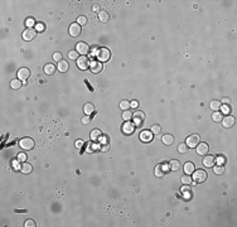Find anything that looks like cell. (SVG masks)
<instances>
[{
	"label": "cell",
	"instance_id": "45",
	"mask_svg": "<svg viewBox=\"0 0 237 227\" xmlns=\"http://www.w3.org/2000/svg\"><path fill=\"white\" fill-rule=\"evenodd\" d=\"M25 159H26V155H25L24 153L18 154V160H20V162H25Z\"/></svg>",
	"mask_w": 237,
	"mask_h": 227
},
{
	"label": "cell",
	"instance_id": "33",
	"mask_svg": "<svg viewBox=\"0 0 237 227\" xmlns=\"http://www.w3.org/2000/svg\"><path fill=\"white\" fill-rule=\"evenodd\" d=\"M150 131H151V134H153V135H159L160 132H162V127H160L159 125H153Z\"/></svg>",
	"mask_w": 237,
	"mask_h": 227
},
{
	"label": "cell",
	"instance_id": "19",
	"mask_svg": "<svg viewBox=\"0 0 237 227\" xmlns=\"http://www.w3.org/2000/svg\"><path fill=\"white\" fill-rule=\"evenodd\" d=\"M181 166H182L181 162L177 160V159H173V160L169 162V169L173 170V172H177V170H179V169H181Z\"/></svg>",
	"mask_w": 237,
	"mask_h": 227
},
{
	"label": "cell",
	"instance_id": "17",
	"mask_svg": "<svg viewBox=\"0 0 237 227\" xmlns=\"http://www.w3.org/2000/svg\"><path fill=\"white\" fill-rule=\"evenodd\" d=\"M95 105L93 104H91V102H89V104H86L85 105V107H83V112L86 114V115H89V116H91V115H93L95 114Z\"/></svg>",
	"mask_w": 237,
	"mask_h": 227
},
{
	"label": "cell",
	"instance_id": "24",
	"mask_svg": "<svg viewBox=\"0 0 237 227\" xmlns=\"http://www.w3.org/2000/svg\"><path fill=\"white\" fill-rule=\"evenodd\" d=\"M140 138H141V140H143V141H150V140L153 139V134H151V131L145 130V131L141 132Z\"/></svg>",
	"mask_w": 237,
	"mask_h": 227
},
{
	"label": "cell",
	"instance_id": "27",
	"mask_svg": "<svg viewBox=\"0 0 237 227\" xmlns=\"http://www.w3.org/2000/svg\"><path fill=\"white\" fill-rule=\"evenodd\" d=\"M22 79H19V78H17V79H13V81L10 82V87L13 90H19L22 87Z\"/></svg>",
	"mask_w": 237,
	"mask_h": 227
},
{
	"label": "cell",
	"instance_id": "22",
	"mask_svg": "<svg viewBox=\"0 0 237 227\" xmlns=\"http://www.w3.org/2000/svg\"><path fill=\"white\" fill-rule=\"evenodd\" d=\"M194 164L192 162H187L185 164H184V172H185V174H193V172H194Z\"/></svg>",
	"mask_w": 237,
	"mask_h": 227
},
{
	"label": "cell",
	"instance_id": "31",
	"mask_svg": "<svg viewBox=\"0 0 237 227\" xmlns=\"http://www.w3.org/2000/svg\"><path fill=\"white\" fill-rule=\"evenodd\" d=\"M213 168V172H215V174H218V175H221V174L224 173V166L223 165H217V166H212Z\"/></svg>",
	"mask_w": 237,
	"mask_h": 227
},
{
	"label": "cell",
	"instance_id": "7",
	"mask_svg": "<svg viewBox=\"0 0 237 227\" xmlns=\"http://www.w3.org/2000/svg\"><path fill=\"white\" fill-rule=\"evenodd\" d=\"M37 30L34 28H26L24 32H23V39L24 40H33L34 38L37 37Z\"/></svg>",
	"mask_w": 237,
	"mask_h": 227
},
{
	"label": "cell",
	"instance_id": "25",
	"mask_svg": "<svg viewBox=\"0 0 237 227\" xmlns=\"http://www.w3.org/2000/svg\"><path fill=\"white\" fill-rule=\"evenodd\" d=\"M209 107H211L213 111H220L221 107H222V104H221V101L215 100V101H212L211 104H209Z\"/></svg>",
	"mask_w": 237,
	"mask_h": 227
},
{
	"label": "cell",
	"instance_id": "43",
	"mask_svg": "<svg viewBox=\"0 0 237 227\" xmlns=\"http://www.w3.org/2000/svg\"><path fill=\"white\" fill-rule=\"evenodd\" d=\"M81 121H82V124H85V125H87V124H90V121H91V117L89 116V115H85L81 119Z\"/></svg>",
	"mask_w": 237,
	"mask_h": 227
},
{
	"label": "cell",
	"instance_id": "26",
	"mask_svg": "<svg viewBox=\"0 0 237 227\" xmlns=\"http://www.w3.org/2000/svg\"><path fill=\"white\" fill-rule=\"evenodd\" d=\"M223 119V112H220V111H215V114H212V120L215 123H221Z\"/></svg>",
	"mask_w": 237,
	"mask_h": 227
},
{
	"label": "cell",
	"instance_id": "39",
	"mask_svg": "<svg viewBox=\"0 0 237 227\" xmlns=\"http://www.w3.org/2000/svg\"><path fill=\"white\" fill-rule=\"evenodd\" d=\"M25 24H26V26H28V28H33V25L36 24V22H34L33 18H28V19L25 20Z\"/></svg>",
	"mask_w": 237,
	"mask_h": 227
},
{
	"label": "cell",
	"instance_id": "32",
	"mask_svg": "<svg viewBox=\"0 0 237 227\" xmlns=\"http://www.w3.org/2000/svg\"><path fill=\"white\" fill-rule=\"evenodd\" d=\"M120 109L122 110V111H126V110L130 109V102L128 100H122L120 102Z\"/></svg>",
	"mask_w": 237,
	"mask_h": 227
},
{
	"label": "cell",
	"instance_id": "49",
	"mask_svg": "<svg viewBox=\"0 0 237 227\" xmlns=\"http://www.w3.org/2000/svg\"><path fill=\"white\" fill-rule=\"evenodd\" d=\"M222 109V112H230L231 111V109L228 107V106H223V107H221Z\"/></svg>",
	"mask_w": 237,
	"mask_h": 227
},
{
	"label": "cell",
	"instance_id": "20",
	"mask_svg": "<svg viewBox=\"0 0 237 227\" xmlns=\"http://www.w3.org/2000/svg\"><path fill=\"white\" fill-rule=\"evenodd\" d=\"M68 68H70V63H68V61L62 59L61 62H58V71H59V72L64 73V72L68 71Z\"/></svg>",
	"mask_w": 237,
	"mask_h": 227
},
{
	"label": "cell",
	"instance_id": "50",
	"mask_svg": "<svg viewBox=\"0 0 237 227\" xmlns=\"http://www.w3.org/2000/svg\"><path fill=\"white\" fill-rule=\"evenodd\" d=\"M97 52H98V49H97L96 47H95V48L92 49V52H91V56H96V54H97Z\"/></svg>",
	"mask_w": 237,
	"mask_h": 227
},
{
	"label": "cell",
	"instance_id": "46",
	"mask_svg": "<svg viewBox=\"0 0 237 227\" xmlns=\"http://www.w3.org/2000/svg\"><path fill=\"white\" fill-rule=\"evenodd\" d=\"M137 106H139V102H137L136 100H134V101H131V102H130V107H132V109H136Z\"/></svg>",
	"mask_w": 237,
	"mask_h": 227
},
{
	"label": "cell",
	"instance_id": "35",
	"mask_svg": "<svg viewBox=\"0 0 237 227\" xmlns=\"http://www.w3.org/2000/svg\"><path fill=\"white\" fill-rule=\"evenodd\" d=\"M122 119H124L125 121H130L132 119V114L129 111V110H126V111H124V114H122Z\"/></svg>",
	"mask_w": 237,
	"mask_h": 227
},
{
	"label": "cell",
	"instance_id": "29",
	"mask_svg": "<svg viewBox=\"0 0 237 227\" xmlns=\"http://www.w3.org/2000/svg\"><path fill=\"white\" fill-rule=\"evenodd\" d=\"M182 183L184 185H189V184H193V178L189 175V174H185V175L182 177Z\"/></svg>",
	"mask_w": 237,
	"mask_h": 227
},
{
	"label": "cell",
	"instance_id": "23",
	"mask_svg": "<svg viewBox=\"0 0 237 227\" xmlns=\"http://www.w3.org/2000/svg\"><path fill=\"white\" fill-rule=\"evenodd\" d=\"M110 19V15L107 11H100L98 13V20H100L101 23H107Z\"/></svg>",
	"mask_w": 237,
	"mask_h": 227
},
{
	"label": "cell",
	"instance_id": "1",
	"mask_svg": "<svg viewBox=\"0 0 237 227\" xmlns=\"http://www.w3.org/2000/svg\"><path fill=\"white\" fill-rule=\"evenodd\" d=\"M19 146L23 150H32L36 146V143H34V140L32 138H23L19 140Z\"/></svg>",
	"mask_w": 237,
	"mask_h": 227
},
{
	"label": "cell",
	"instance_id": "16",
	"mask_svg": "<svg viewBox=\"0 0 237 227\" xmlns=\"http://www.w3.org/2000/svg\"><path fill=\"white\" fill-rule=\"evenodd\" d=\"M20 172L23 173V174H30L32 173V170H33V166H32V164H29V163H23V164L20 165Z\"/></svg>",
	"mask_w": 237,
	"mask_h": 227
},
{
	"label": "cell",
	"instance_id": "34",
	"mask_svg": "<svg viewBox=\"0 0 237 227\" xmlns=\"http://www.w3.org/2000/svg\"><path fill=\"white\" fill-rule=\"evenodd\" d=\"M187 150H188V146H187L185 143L179 144V146H178V151H179V153H181V154H185Z\"/></svg>",
	"mask_w": 237,
	"mask_h": 227
},
{
	"label": "cell",
	"instance_id": "15",
	"mask_svg": "<svg viewBox=\"0 0 237 227\" xmlns=\"http://www.w3.org/2000/svg\"><path fill=\"white\" fill-rule=\"evenodd\" d=\"M215 163H216V158L212 157V155H207V157H204V159H203V165L206 168H212V166H215Z\"/></svg>",
	"mask_w": 237,
	"mask_h": 227
},
{
	"label": "cell",
	"instance_id": "21",
	"mask_svg": "<svg viewBox=\"0 0 237 227\" xmlns=\"http://www.w3.org/2000/svg\"><path fill=\"white\" fill-rule=\"evenodd\" d=\"M56 71H57V67L53 63H47L44 66V73L47 75H54Z\"/></svg>",
	"mask_w": 237,
	"mask_h": 227
},
{
	"label": "cell",
	"instance_id": "5",
	"mask_svg": "<svg viewBox=\"0 0 237 227\" xmlns=\"http://www.w3.org/2000/svg\"><path fill=\"white\" fill-rule=\"evenodd\" d=\"M193 179L197 182V183H203V182H206V179H207V173L204 172V170H194L193 172Z\"/></svg>",
	"mask_w": 237,
	"mask_h": 227
},
{
	"label": "cell",
	"instance_id": "13",
	"mask_svg": "<svg viewBox=\"0 0 237 227\" xmlns=\"http://www.w3.org/2000/svg\"><path fill=\"white\" fill-rule=\"evenodd\" d=\"M70 34L71 37H78L81 34V25L78 23H73L70 25Z\"/></svg>",
	"mask_w": 237,
	"mask_h": 227
},
{
	"label": "cell",
	"instance_id": "37",
	"mask_svg": "<svg viewBox=\"0 0 237 227\" xmlns=\"http://www.w3.org/2000/svg\"><path fill=\"white\" fill-rule=\"evenodd\" d=\"M98 149L101 151H107L110 149V144L109 143H102L101 145H98Z\"/></svg>",
	"mask_w": 237,
	"mask_h": 227
},
{
	"label": "cell",
	"instance_id": "9",
	"mask_svg": "<svg viewBox=\"0 0 237 227\" xmlns=\"http://www.w3.org/2000/svg\"><path fill=\"white\" fill-rule=\"evenodd\" d=\"M132 120H134V124L135 125H143L144 120H145V114L143 111H136L132 114Z\"/></svg>",
	"mask_w": 237,
	"mask_h": 227
},
{
	"label": "cell",
	"instance_id": "6",
	"mask_svg": "<svg viewBox=\"0 0 237 227\" xmlns=\"http://www.w3.org/2000/svg\"><path fill=\"white\" fill-rule=\"evenodd\" d=\"M76 51H77L78 54H82V56H86L87 53L90 52V45L85 43V42H78L76 44Z\"/></svg>",
	"mask_w": 237,
	"mask_h": 227
},
{
	"label": "cell",
	"instance_id": "10",
	"mask_svg": "<svg viewBox=\"0 0 237 227\" xmlns=\"http://www.w3.org/2000/svg\"><path fill=\"white\" fill-rule=\"evenodd\" d=\"M196 149H197L198 155H206V154H208V151H209V145L207 143H199L196 146Z\"/></svg>",
	"mask_w": 237,
	"mask_h": 227
},
{
	"label": "cell",
	"instance_id": "38",
	"mask_svg": "<svg viewBox=\"0 0 237 227\" xmlns=\"http://www.w3.org/2000/svg\"><path fill=\"white\" fill-rule=\"evenodd\" d=\"M53 59H54L56 62H61V61L63 59V57H62V53H59V52H56L54 54H53Z\"/></svg>",
	"mask_w": 237,
	"mask_h": 227
},
{
	"label": "cell",
	"instance_id": "28",
	"mask_svg": "<svg viewBox=\"0 0 237 227\" xmlns=\"http://www.w3.org/2000/svg\"><path fill=\"white\" fill-rule=\"evenodd\" d=\"M164 174H165V168H164V165H162V164L156 165V168H155V175H156V177H163Z\"/></svg>",
	"mask_w": 237,
	"mask_h": 227
},
{
	"label": "cell",
	"instance_id": "44",
	"mask_svg": "<svg viewBox=\"0 0 237 227\" xmlns=\"http://www.w3.org/2000/svg\"><path fill=\"white\" fill-rule=\"evenodd\" d=\"M36 30H37L38 33H39V32H43V30H44V25H43V24H40V23H37V25H36Z\"/></svg>",
	"mask_w": 237,
	"mask_h": 227
},
{
	"label": "cell",
	"instance_id": "42",
	"mask_svg": "<svg viewBox=\"0 0 237 227\" xmlns=\"http://www.w3.org/2000/svg\"><path fill=\"white\" fill-rule=\"evenodd\" d=\"M25 227H36V222L33 221V219H26L25 223H24Z\"/></svg>",
	"mask_w": 237,
	"mask_h": 227
},
{
	"label": "cell",
	"instance_id": "8",
	"mask_svg": "<svg viewBox=\"0 0 237 227\" xmlns=\"http://www.w3.org/2000/svg\"><path fill=\"white\" fill-rule=\"evenodd\" d=\"M90 71L91 73H100V72L102 71V63L100 62V61H91L90 62Z\"/></svg>",
	"mask_w": 237,
	"mask_h": 227
},
{
	"label": "cell",
	"instance_id": "4",
	"mask_svg": "<svg viewBox=\"0 0 237 227\" xmlns=\"http://www.w3.org/2000/svg\"><path fill=\"white\" fill-rule=\"evenodd\" d=\"M77 67H78L81 71L89 70V68H90V59L87 58L86 56L78 57V59H77Z\"/></svg>",
	"mask_w": 237,
	"mask_h": 227
},
{
	"label": "cell",
	"instance_id": "48",
	"mask_svg": "<svg viewBox=\"0 0 237 227\" xmlns=\"http://www.w3.org/2000/svg\"><path fill=\"white\" fill-rule=\"evenodd\" d=\"M231 100H230V97H223L222 100H221V104H230Z\"/></svg>",
	"mask_w": 237,
	"mask_h": 227
},
{
	"label": "cell",
	"instance_id": "11",
	"mask_svg": "<svg viewBox=\"0 0 237 227\" xmlns=\"http://www.w3.org/2000/svg\"><path fill=\"white\" fill-rule=\"evenodd\" d=\"M235 117L232 116V115H227V116H223V119H222V125L224 127H227V129H230V127H232L235 125Z\"/></svg>",
	"mask_w": 237,
	"mask_h": 227
},
{
	"label": "cell",
	"instance_id": "12",
	"mask_svg": "<svg viewBox=\"0 0 237 227\" xmlns=\"http://www.w3.org/2000/svg\"><path fill=\"white\" fill-rule=\"evenodd\" d=\"M134 131H135V124L130 123V121H126L124 124V126H122V132H124L125 135H130V134H132Z\"/></svg>",
	"mask_w": 237,
	"mask_h": 227
},
{
	"label": "cell",
	"instance_id": "30",
	"mask_svg": "<svg viewBox=\"0 0 237 227\" xmlns=\"http://www.w3.org/2000/svg\"><path fill=\"white\" fill-rule=\"evenodd\" d=\"M100 138H101V131L98 130V129H95V130L91 131V139H92L93 141H97Z\"/></svg>",
	"mask_w": 237,
	"mask_h": 227
},
{
	"label": "cell",
	"instance_id": "41",
	"mask_svg": "<svg viewBox=\"0 0 237 227\" xmlns=\"http://www.w3.org/2000/svg\"><path fill=\"white\" fill-rule=\"evenodd\" d=\"M217 163H218V165H223L224 163H226V158H224L223 155H218V158H217Z\"/></svg>",
	"mask_w": 237,
	"mask_h": 227
},
{
	"label": "cell",
	"instance_id": "36",
	"mask_svg": "<svg viewBox=\"0 0 237 227\" xmlns=\"http://www.w3.org/2000/svg\"><path fill=\"white\" fill-rule=\"evenodd\" d=\"M68 58H70V59H78L77 51H70V52H68Z\"/></svg>",
	"mask_w": 237,
	"mask_h": 227
},
{
	"label": "cell",
	"instance_id": "14",
	"mask_svg": "<svg viewBox=\"0 0 237 227\" xmlns=\"http://www.w3.org/2000/svg\"><path fill=\"white\" fill-rule=\"evenodd\" d=\"M29 76H30L29 68L22 67V68H19V70H18V78L19 79H28Z\"/></svg>",
	"mask_w": 237,
	"mask_h": 227
},
{
	"label": "cell",
	"instance_id": "40",
	"mask_svg": "<svg viewBox=\"0 0 237 227\" xmlns=\"http://www.w3.org/2000/svg\"><path fill=\"white\" fill-rule=\"evenodd\" d=\"M77 23H78L79 25H85L86 23H87V18H86V17H83V15H82V17H78Z\"/></svg>",
	"mask_w": 237,
	"mask_h": 227
},
{
	"label": "cell",
	"instance_id": "18",
	"mask_svg": "<svg viewBox=\"0 0 237 227\" xmlns=\"http://www.w3.org/2000/svg\"><path fill=\"white\" fill-rule=\"evenodd\" d=\"M162 141H163V144H165V145L170 146L171 144H174V136L171 135V134H165V135H163Z\"/></svg>",
	"mask_w": 237,
	"mask_h": 227
},
{
	"label": "cell",
	"instance_id": "2",
	"mask_svg": "<svg viewBox=\"0 0 237 227\" xmlns=\"http://www.w3.org/2000/svg\"><path fill=\"white\" fill-rule=\"evenodd\" d=\"M97 61H100V62H107V61L110 59V57H111V52L109 51L107 48H100L97 52Z\"/></svg>",
	"mask_w": 237,
	"mask_h": 227
},
{
	"label": "cell",
	"instance_id": "3",
	"mask_svg": "<svg viewBox=\"0 0 237 227\" xmlns=\"http://www.w3.org/2000/svg\"><path fill=\"white\" fill-rule=\"evenodd\" d=\"M201 143V140H199V135L198 134H192V135H189L188 138H187L185 140V144H187V146H189V148H196L198 144Z\"/></svg>",
	"mask_w": 237,
	"mask_h": 227
},
{
	"label": "cell",
	"instance_id": "47",
	"mask_svg": "<svg viewBox=\"0 0 237 227\" xmlns=\"http://www.w3.org/2000/svg\"><path fill=\"white\" fill-rule=\"evenodd\" d=\"M82 145H83V141H82V140H76V143H75V146H76V148H82Z\"/></svg>",
	"mask_w": 237,
	"mask_h": 227
}]
</instances>
